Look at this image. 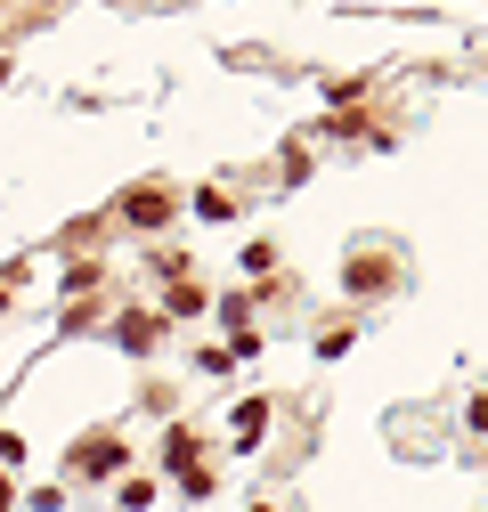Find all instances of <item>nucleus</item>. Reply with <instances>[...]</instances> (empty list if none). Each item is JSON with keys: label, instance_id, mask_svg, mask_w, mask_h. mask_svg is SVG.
<instances>
[{"label": "nucleus", "instance_id": "nucleus-1", "mask_svg": "<svg viewBox=\"0 0 488 512\" xmlns=\"http://www.w3.org/2000/svg\"><path fill=\"white\" fill-rule=\"evenodd\" d=\"M74 472H122V439H90V447H74Z\"/></svg>", "mask_w": 488, "mask_h": 512}, {"label": "nucleus", "instance_id": "nucleus-2", "mask_svg": "<svg viewBox=\"0 0 488 512\" xmlns=\"http://www.w3.org/2000/svg\"><path fill=\"white\" fill-rule=\"evenodd\" d=\"M261 423H269V399H244V407H236V439H244V447L261 439Z\"/></svg>", "mask_w": 488, "mask_h": 512}, {"label": "nucleus", "instance_id": "nucleus-3", "mask_svg": "<svg viewBox=\"0 0 488 512\" xmlns=\"http://www.w3.org/2000/svg\"><path fill=\"white\" fill-rule=\"evenodd\" d=\"M155 504V480H122V512H147Z\"/></svg>", "mask_w": 488, "mask_h": 512}, {"label": "nucleus", "instance_id": "nucleus-4", "mask_svg": "<svg viewBox=\"0 0 488 512\" xmlns=\"http://www.w3.org/2000/svg\"><path fill=\"white\" fill-rule=\"evenodd\" d=\"M0 512H9V480H0Z\"/></svg>", "mask_w": 488, "mask_h": 512}]
</instances>
